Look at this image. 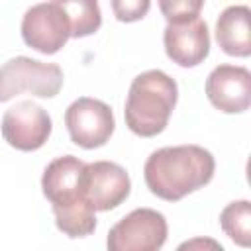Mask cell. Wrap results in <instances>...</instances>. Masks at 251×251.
<instances>
[{
	"mask_svg": "<svg viewBox=\"0 0 251 251\" xmlns=\"http://www.w3.org/2000/svg\"><path fill=\"white\" fill-rule=\"evenodd\" d=\"M86 163L75 155L53 159L41 176V188L51 202L57 227L69 237H86L96 227L94 208L84 190Z\"/></svg>",
	"mask_w": 251,
	"mask_h": 251,
	"instance_id": "cell-1",
	"label": "cell"
},
{
	"mask_svg": "<svg viewBox=\"0 0 251 251\" xmlns=\"http://www.w3.org/2000/svg\"><path fill=\"white\" fill-rule=\"evenodd\" d=\"M214 155L200 145L161 147L153 151L143 167L147 188L167 200L176 202L202 188L214 176Z\"/></svg>",
	"mask_w": 251,
	"mask_h": 251,
	"instance_id": "cell-2",
	"label": "cell"
},
{
	"mask_svg": "<svg viewBox=\"0 0 251 251\" xmlns=\"http://www.w3.org/2000/svg\"><path fill=\"white\" fill-rule=\"evenodd\" d=\"M178 86L175 78L159 69L137 75L126 100V126L139 137L161 133L176 106Z\"/></svg>",
	"mask_w": 251,
	"mask_h": 251,
	"instance_id": "cell-3",
	"label": "cell"
},
{
	"mask_svg": "<svg viewBox=\"0 0 251 251\" xmlns=\"http://www.w3.org/2000/svg\"><path fill=\"white\" fill-rule=\"evenodd\" d=\"M63 86V71L57 63H43L31 57H14L0 67V102H8L20 92L39 98H53Z\"/></svg>",
	"mask_w": 251,
	"mask_h": 251,
	"instance_id": "cell-4",
	"label": "cell"
},
{
	"mask_svg": "<svg viewBox=\"0 0 251 251\" xmlns=\"http://www.w3.org/2000/svg\"><path fill=\"white\" fill-rule=\"evenodd\" d=\"M169 226L161 212L137 208L108 231V251H159L167 241Z\"/></svg>",
	"mask_w": 251,
	"mask_h": 251,
	"instance_id": "cell-5",
	"label": "cell"
},
{
	"mask_svg": "<svg viewBox=\"0 0 251 251\" xmlns=\"http://www.w3.org/2000/svg\"><path fill=\"white\" fill-rule=\"evenodd\" d=\"M22 37L25 45L43 55H53L63 49L71 37V22L61 0L27 8L22 18Z\"/></svg>",
	"mask_w": 251,
	"mask_h": 251,
	"instance_id": "cell-6",
	"label": "cell"
},
{
	"mask_svg": "<svg viewBox=\"0 0 251 251\" xmlns=\"http://www.w3.org/2000/svg\"><path fill=\"white\" fill-rule=\"evenodd\" d=\"M65 126L71 141L84 149L102 147L114 133L116 122L112 108L96 98H76L65 112Z\"/></svg>",
	"mask_w": 251,
	"mask_h": 251,
	"instance_id": "cell-7",
	"label": "cell"
},
{
	"mask_svg": "<svg viewBox=\"0 0 251 251\" xmlns=\"http://www.w3.org/2000/svg\"><path fill=\"white\" fill-rule=\"evenodd\" d=\"M51 118L49 114L31 100H22L2 118V137L8 145L20 151H35L45 145L51 135Z\"/></svg>",
	"mask_w": 251,
	"mask_h": 251,
	"instance_id": "cell-8",
	"label": "cell"
},
{
	"mask_svg": "<svg viewBox=\"0 0 251 251\" xmlns=\"http://www.w3.org/2000/svg\"><path fill=\"white\" fill-rule=\"evenodd\" d=\"M131 180L126 169L112 161L86 163L84 190L86 200L94 212H108L118 208L129 196Z\"/></svg>",
	"mask_w": 251,
	"mask_h": 251,
	"instance_id": "cell-9",
	"label": "cell"
},
{
	"mask_svg": "<svg viewBox=\"0 0 251 251\" xmlns=\"http://www.w3.org/2000/svg\"><path fill=\"white\" fill-rule=\"evenodd\" d=\"M206 96L224 114H241L251 104V73L239 65H218L206 78Z\"/></svg>",
	"mask_w": 251,
	"mask_h": 251,
	"instance_id": "cell-10",
	"label": "cell"
},
{
	"mask_svg": "<svg viewBox=\"0 0 251 251\" xmlns=\"http://www.w3.org/2000/svg\"><path fill=\"white\" fill-rule=\"evenodd\" d=\"M163 43L167 57L173 63L180 67H196L210 53L208 25L200 16L176 24H167Z\"/></svg>",
	"mask_w": 251,
	"mask_h": 251,
	"instance_id": "cell-11",
	"label": "cell"
},
{
	"mask_svg": "<svg viewBox=\"0 0 251 251\" xmlns=\"http://www.w3.org/2000/svg\"><path fill=\"white\" fill-rule=\"evenodd\" d=\"M249 6H227L216 22V41L224 53L233 57L251 55V31H249Z\"/></svg>",
	"mask_w": 251,
	"mask_h": 251,
	"instance_id": "cell-12",
	"label": "cell"
},
{
	"mask_svg": "<svg viewBox=\"0 0 251 251\" xmlns=\"http://www.w3.org/2000/svg\"><path fill=\"white\" fill-rule=\"evenodd\" d=\"M220 226L226 235L239 247L251 245V204L249 200H235L220 214Z\"/></svg>",
	"mask_w": 251,
	"mask_h": 251,
	"instance_id": "cell-13",
	"label": "cell"
},
{
	"mask_svg": "<svg viewBox=\"0 0 251 251\" xmlns=\"http://www.w3.org/2000/svg\"><path fill=\"white\" fill-rule=\"evenodd\" d=\"M63 8L69 16L71 22V37H86L98 31L102 25V14L98 2L92 0H73V2H63Z\"/></svg>",
	"mask_w": 251,
	"mask_h": 251,
	"instance_id": "cell-14",
	"label": "cell"
},
{
	"mask_svg": "<svg viewBox=\"0 0 251 251\" xmlns=\"http://www.w3.org/2000/svg\"><path fill=\"white\" fill-rule=\"evenodd\" d=\"M202 6H204L202 0H161L159 2V8L167 24H176V22L198 18Z\"/></svg>",
	"mask_w": 251,
	"mask_h": 251,
	"instance_id": "cell-15",
	"label": "cell"
},
{
	"mask_svg": "<svg viewBox=\"0 0 251 251\" xmlns=\"http://www.w3.org/2000/svg\"><path fill=\"white\" fill-rule=\"evenodd\" d=\"M149 0H114L112 10L120 22H137L149 10Z\"/></svg>",
	"mask_w": 251,
	"mask_h": 251,
	"instance_id": "cell-16",
	"label": "cell"
},
{
	"mask_svg": "<svg viewBox=\"0 0 251 251\" xmlns=\"http://www.w3.org/2000/svg\"><path fill=\"white\" fill-rule=\"evenodd\" d=\"M175 251H226L220 241L212 237H192L182 241Z\"/></svg>",
	"mask_w": 251,
	"mask_h": 251,
	"instance_id": "cell-17",
	"label": "cell"
}]
</instances>
